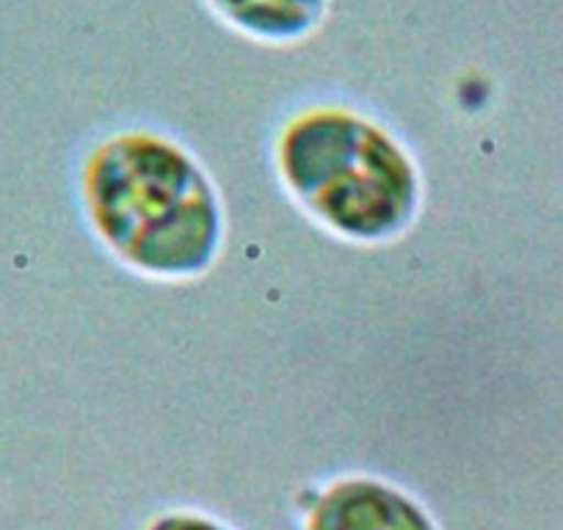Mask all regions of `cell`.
<instances>
[{
  "instance_id": "4",
  "label": "cell",
  "mask_w": 563,
  "mask_h": 530,
  "mask_svg": "<svg viewBox=\"0 0 563 530\" xmlns=\"http://www.w3.org/2000/svg\"><path fill=\"white\" fill-rule=\"evenodd\" d=\"M208 7L252 40L290 45L323 23L329 0H208Z\"/></svg>"
},
{
  "instance_id": "2",
  "label": "cell",
  "mask_w": 563,
  "mask_h": 530,
  "mask_svg": "<svg viewBox=\"0 0 563 530\" xmlns=\"http://www.w3.org/2000/svg\"><path fill=\"white\" fill-rule=\"evenodd\" d=\"M279 172L321 224L354 241L400 235L420 205V180L404 147L345 108L296 117L282 133Z\"/></svg>"
},
{
  "instance_id": "3",
  "label": "cell",
  "mask_w": 563,
  "mask_h": 530,
  "mask_svg": "<svg viewBox=\"0 0 563 530\" xmlns=\"http://www.w3.org/2000/svg\"><path fill=\"white\" fill-rule=\"evenodd\" d=\"M310 530H434L420 506L376 481L332 486L312 514Z\"/></svg>"
},
{
  "instance_id": "1",
  "label": "cell",
  "mask_w": 563,
  "mask_h": 530,
  "mask_svg": "<svg viewBox=\"0 0 563 530\" xmlns=\"http://www.w3.org/2000/svg\"><path fill=\"white\" fill-rule=\"evenodd\" d=\"M86 205L102 241L153 277H197L219 252L216 188L186 150L155 133H122L97 150Z\"/></svg>"
},
{
  "instance_id": "5",
  "label": "cell",
  "mask_w": 563,
  "mask_h": 530,
  "mask_svg": "<svg viewBox=\"0 0 563 530\" xmlns=\"http://www.w3.org/2000/svg\"><path fill=\"white\" fill-rule=\"evenodd\" d=\"M153 530H224V528L216 522H208V519L202 517H186V514H180V517L161 519V522L153 525Z\"/></svg>"
}]
</instances>
